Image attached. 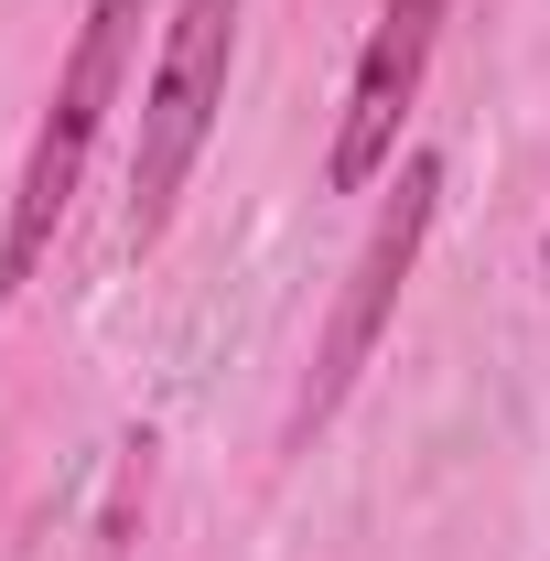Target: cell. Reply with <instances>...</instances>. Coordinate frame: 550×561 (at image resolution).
<instances>
[{
    "label": "cell",
    "mask_w": 550,
    "mask_h": 561,
    "mask_svg": "<svg viewBox=\"0 0 550 561\" xmlns=\"http://www.w3.org/2000/svg\"><path fill=\"white\" fill-rule=\"evenodd\" d=\"M432 227H443V151H400V162H389V195H378L356 260H345L335 313H324V335H313V367H302V389H291V432H280L291 454H302V443L356 400V378L378 367L389 324H400V291H411L421 249H432Z\"/></svg>",
    "instance_id": "cell-2"
},
{
    "label": "cell",
    "mask_w": 550,
    "mask_h": 561,
    "mask_svg": "<svg viewBox=\"0 0 550 561\" xmlns=\"http://www.w3.org/2000/svg\"><path fill=\"white\" fill-rule=\"evenodd\" d=\"M140 11H151V0H87V22H76L66 76H55V98H44V119H33V151H22V173H11V216H0V302L44 271V249H55V227H66L76 184H87V162H98V130H108V108H119V87H130Z\"/></svg>",
    "instance_id": "cell-1"
},
{
    "label": "cell",
    "mask_w": 550,
    "mask_h": 561,
    "mask_svg": "<svg viewBox=\"0 0 550 561\" xmlns=\"http://www.w3.org/2000/svg\"><path fill=\"white\" fill-rule=\"evenodd\" d=\"M443 22H454V0H378V22L356 44V76H345L335 140H324V184L335 195H367L400 162V130H411V108H421V76H432Z\"/></svg>",
    "instance_id": "cell-4"
},
{
    "label": "cell",
    "mask_w": 550,
    "mask_h": 561,
    "mask_svg": "<svg viewBox=\"0 0 550 561\" xmlns=\"http://www.w3.org/2000/svg\"><path fill=\"white\" fill-rule=\"evenodd\" d=\"M238 22H249V0H173V22H162V55L140 76V140H130V249H151L173 227L195 162H206L227 76H238Z\"/></svg>",
    "instance_id": "cell-3"
}]
</instances>
